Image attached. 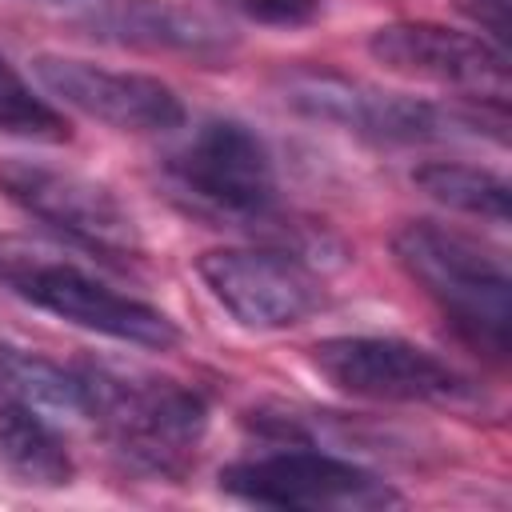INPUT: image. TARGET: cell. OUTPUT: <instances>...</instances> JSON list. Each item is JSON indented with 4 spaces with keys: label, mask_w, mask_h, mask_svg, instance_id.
Listing matches in <instances>:
<instances>
[{
    "label": "cell",
    "mask_w": 512,
    "mask_h": 512,
    "mask_svg": "<svg viewBox=\"0 0 512 512\" xmlns=\"http://www.w3.org/2000/svg\"><path fill=\"white\" fill-rule=\"evenodd\" d=\"M392 256L468 348L496 364L508 360L512 272L496 248L436 220H408L392 236Z\"/></svg>",
    "instance_id": "6da1fadb"
},
{
    "label": "cell",
    "mask_w": 512,
    "mask_h": 512,
    "mask_svg": "<svg viewBox=\"0 0 512 512\" xmlns=\"http://www.w3.org/2000/svg\"><path fill=\"white\" fill-rule=\"evenodd\" d=\"M284 104L308 120L336 124L352 136L380 140V144H436L448 136H480L504 144V104L476 100V104H432L420 96L388 92L368 80H352L324 68H304L284 76Z\"/></svg>",
    "instance_id": "7a4b0ae2"
},
{
    "label": "cell",
    "mask_w": 512,
    "mask_h": 512,
    "mask_svg": "<svg viewBox=\"0 0 512 512\" xmlns=\"http://www.w3.org/2000/svg\"><path fill=\"white\" fill-rule=\"evenodd\" d=\"M0 284L24 304L52 312L56 320L76 324L84 332L156 352L180 344V328L168 312L104 284L72 260H56L12 236H0Z\"/></svg>",
    "instance_id": "3957f363"
},
{
    "label": "cell",
    "mask_w": 512,
    "mask_h": 512,
    "mask_svg": "<svg viewBox=\"0 0 512 512\" xmlns=\"http://www.w3.org/2000/svg\"><path fill=\"white\" fill-rule=\"evenodd\" d=\"M80 372L88 384V420H96L132 464L156 476H180L208 424L200 392L104 364H80Z\"/></svg>",
    "instance_id": "277c9868"
},
{
    "label": "cell",
    "mask_w": 512,
    "mask_h": 512,
    "mask_svg": "<svg viewBox=\"0 0 512 512\" xmlns=\"http://www.w3.org/2000/svg\"><path fill=\"white\" fill-rule=\"evenodd\" d=\"M0 196L88 256L112 264H132L144 256L140 228L120 196L76 168L0 156Z\"/></svg>",
    "instance_id": "5b68a950"
},
{
    "label": "cell",
    "mask_w": 512,
    "mask_h": 512,
    "mask_svg": "<svg viewBox=\"0 0 512 512\" xmlns=\"http://www.w3.org/2000/svg\"><path fill=\"white\" fill-rule=\"evenodd\" d=\"M308 364L344 396L376 404H468L472 380L436 352L400 336H324L308 348Z\"/></svg>",
    "instance_id": "8992f818"
},
{
    "label": "cell",
    "mask_w": 512,
    "mask_h": 512,
    "mask_svg": "<svg viewBox=\"0 0 512 512\" xmlns=\"http://www.w3.org/2000/svg\"><path fill=\"white\" fill-rule=\"evenodd\" d=\"M220 488L260 508H308V512H380L396 508L400 492L376 472L320 452V448H276L264 456L236 460L220 472Z\"/></svg>",
    "instance_id": "52a82bcc"
},
{
    "label": "cell",
    "mask_w": 512,
    "mask_h": 512,
    "mask_svg": "<svg viewBox=\"0 0 512 512\" xmlns=\"http://www.w3.org/2000/svg\"><path fill=\"white\" fill-rule=\"evenodd\" d=\"M196 276L252 332L296 328L324 308V280L280 248H208L196 256Z\"/></svg>",
    "instance_id": "ba28073f"
},
{
    "label": "cell",
    "mask_w": 512,
    "mask_h": 512,
    "mask_svg": "<svg viewBox=\"0 0 512 512\" xmlns=\"http://www.w3.org/2000/svg\"><path fill=\"white\" fill-rule=\"evenodd\" d=\"M172 180L200 208L228 220H264L276 208V164L268 144L240 120H208L168 160Z\"/></svg>",
    "instance_id": "9c48e42d"
},
{
    "label": "cell",
    "mask_w": 512,
    "mask_h": 512,
    "mask_svg": "<svg viewBox=\"0 0 512 512\" xmlns=\"http://www.w3.org/2000/svg\"><path fill=\"white\" fill-rule=\"evenodd\" d=\"M368 56L396 76L460 88L476 100H508V56L480 32L432 20H392L368 36Z\"/></svg>",
    "instance_id": "30bf717a"
},
{
    "label": "cell",
    "mask_w": 512,
    "mask_h": 512,
    "mask_svg": "<svg viewBox=\"0 0 512 512\" xmlns=\"http://www.w3.org/2000/svg\"><path fill=\"white\" fill-rule=\"evenodd\" d=\"M32 72L64 108L100 120L116 132L152 136L172 132L188 120V108L176 96V88L148 72L104 68L80 56H36Z\"/></svg>",
    "instance_id": "8fae6325"
},
{
    "label": "cell",
    "mask_w": 512,
    "mask_h": 512,
    "mask_svg": "<svg viewBox=\"0 0 512 512\" xmlns=\"http://www.w3.org/2000/svg\"><path fill=\"white\" fill-rule=\"evenodd\" d=\"M80 24L120 48L140 52H168V56H192L200 64L228 60L236 36L216 16L172 4V0H88Z\"/></svg>",
    "instance_id": "7c38bea8"
},
{
    "label": "cell",
    "mask_w": 512,
    "mask_h": 512,
    "mask_svg": "<svg viewBox=\"0 0 512 512\" xmlns=\"http://www.w3.org/2000/svg\"><path fill=\"white\" fill-rule=\"evenodd\" d=\"M0 468L28 488H68L76 476L64 436L16 400H0Z\"/></svg>",
    "instance_id": "4fadbf2b"
},
{
    "label": "cell",
    "mask_w": 512,
    "mask_h": 512,
    "mask_svg": "<svg viewBox=\"0 0 512 512\" xmlns=\"http://www.w3.org/2000/svg\"><path fill=\"white\" fill-rule=\"evenodd\" d=\"M0 396L56 416H88V384L80 368H64L40 352L0 344Z\"/></svg>",
    "instance_id": "5bb4252c"
},
{
    "label": "cell",
    "mask_w": 512,
    "mask_h": 512,
    "mask_svg": "<svg viewBox=\"0 0 512 512\" xmlns=\"http://www.w3.org/2000/svg\"><path fill=\"white\" fill-rule=\"evenodd\" d=\"M412 184L464 216L488 220V224H508L512 212V188L500 172H488L480 164H460V160H428L420 168H412Z\"/></svg>",
    "instance_id": "9a60e30c"
},
{
    "label": "cell",
    "mask_w": 512,
    "mask_h": 512,
    "mask_svg": "<svg viewBox=\"0 0 512 512\" xmlns=\"http://www.w3.org/2000/svg\"><path fill=\"white\" fill-rule=\"evenodd\" d=\"M0 132L40 140V144H64L68 124L64 116L0 56Z\"/></svg>",
    "instance_id": "2e32d148"
},
{
    "label": "cell",
    "mask_w": 512,
    "mask_h": 512,
    "mask_svg": "<svg viewBox=\"0 0 512 512\" xmlns=\"http://www.w3.org/2000/svg\"><path fill=\"white\" fill-rule=\"evenodd\" d=\"M240 8L256 24H268V28H300V24H312L320 16L324 0H240Z\"/></svg>",
    "instance_id": "e0dca14e"
},
{
    "label": "cell",
    "mask_w": 512,
    "mask_h": 512,
    "mask_svg": "<svg viewBox=\"0 0 512 512\" xmlns=\"http://www.w3.org/2000/svg\"><path fill=\"white\" fill-rule=\"evenodd\" d=\"M460 8L468 16H476L480 28H488L500 44L508 40V32H512V0H460Z\"/></svg>",
    "instance_id": "ac0fdd59"
}]
</instances>
